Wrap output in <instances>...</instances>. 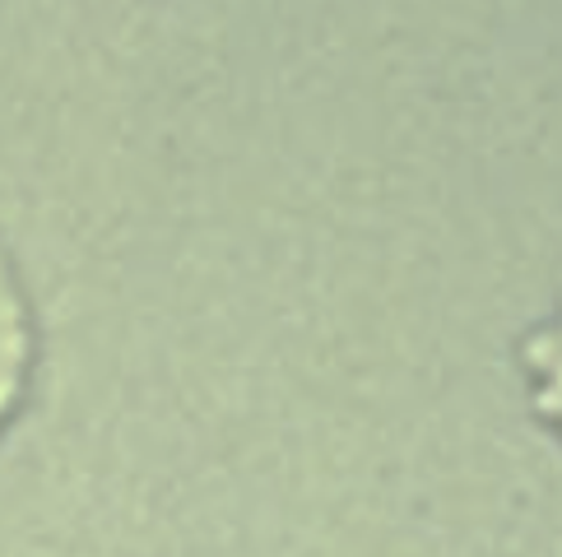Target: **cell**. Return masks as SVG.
Wrapping results in <instances>:
<instances>
[{
	"instance_id": "1",
	"label": "cell",
	"mask_w": 562,
	"mask_h": 557,
	"mask_svg": "<svg viewBox=\"0 0 562 557\" xmlns=\"http://www.w3.org/2000/svg\"><path fill=\"white\" fill-rule=\"evenodd\" d=\"M29 372V311L24 297H19L14 270L0 255V418L10 413L19 386H24Z\"/></svg>"
},
{
	"instance_id": "2",
	"label": "cell",
	"mask_w": 562,
	"mask_h": 557,
	"mask_svg": "<svg viewBox=\"0 0 562 557\" xmlns=\"http://www.w3.org/2000/svg\"><path fill=\"white\" fill-rule=\"evenodd\" d=\"M520 357H526V367H530L535 409L562 428V307L520 344Z\"/></svg>"
}]
</instances>
